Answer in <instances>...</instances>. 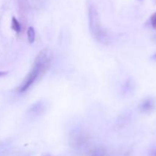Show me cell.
Masks as SVG:
<instances>
[{"instance_id": "cell-1", "label": "cell", "mask_w": 156, "mask_h": 156, "mask_svg": "<svg viewBox=\"0 0 156 156\" xmlns=\"http://www.w3.org/2000/svg\"><path fill=\"white\" fill-rule=\"evenodd\" d=\"M50 66V58L48 51L47 50H42L36 57L30 72L19 85L17 91L19 93L25 92L36 82L37 79L45 74Z\"/></svg>"}, {"instance_id": "cell-2", "label": "cell", "mask_w": 156, "mask_h": 156, "mask_svg": "<svg viewBox=\"0 0 156 156\" xmlns=\"http://www.w3.org/2000/svg\"><path fill=\"white\" fill-rule=\"evenodd\" d=\"M89 26L91 34L98 42L105 44H108L110 41L109 36L102 28L97 10L94 7L89 9Z\"/></svg>"}, {"instance_id": "cell-3", "label": "cell", "mask_w": 156, "mask_h": 156, "mask_svg": "<svg viewBox=\"0 0 156 156\" xmlns=\"http://www.w3.org/2000/svg\"><path fill=\"white\" fill-rule=\"evenodd\" d=\"M47 104L44 103L43 101H40L36 102V103L33 104L30 108L27 110V113L31 117H40V116L43 115L44 113L47 111Z\"/></svg>"}, {"instance_id": "cell-4", "label": "cell", "mask_w": 156, "mask_h": 156, "mask_svg": "<svg viewBox=\"0 0 156 156\" xmlns=\"http://www.w3.org/2000/svg\"><path fill=\"white\" fill-rule=\"evenodd\" d=\"M155 108V101L152 98H146L140 105V110L144 114L152 112Z\"/></svg>"}, {"instance_id": "cell-5", "label": "cell", "mask_w": 156, "mask_h": 156, "mask_svg": "<svg viewBox=\"0 0 156 156\" xmlns=\"http://www.w3.org/2000/svg\"><path fill=\"white\" fill-rule=\"evenodd\" d=\"M70 140L73 146L79 147L86 143V142L88 141V138L85 134H83V133L76 132L71 134V140Z\"/></svg>"}, {"instance_id": "cell-6", "label": "cell", "mask_w": 156, "mask_h": 156, "mask_svg": "<svg viewBox=\"0 0 156 156\" xmlns=\"http://www.w3.org/2000/svg\"><path fill=\"white\" fill-rule=\"evenodd\" d=\"M86 156H107V151L101 146L93 147L87 152Z\"/></svg>"}, {"instance_id": "cell-7", "label": "cell", "mask_w": 156, "mask_h": 156, "mask_svg": "<svg viewBox=\"0 0 156 156\" xmlns=\"http://www.w3.org/2000/svg\"><path fill=\"white\" fill-rule=\"evenodd\" d=\"M27 39H28V41L32 44V43L34 42L35 41V31L34 29L32 27H30L28 28L27 31Z\"/></svg>"}, {"instance_id": "cell-8", "label": "cell", "mask_w": 156, "mask_h": 156, "mask_svg": "<svg viewBox=\"0 0 156 156\" xmlns=\"http://www.w3.org/2000/svg\"><path fill=\"white\" fill-rule=\"evenodd\" d=\"M12 27L14 30H15L16 33H20L21 30V27L20 23L18 22V20L16 19L15 18H12Z\"/></svg>"}, {"instance_id": "cell-9", "label": "cell", "mask_w": 156, "mask_h": 156, "mask_svg": "<svg viewBox=\"0 0 156 156\" xmlns=\"http://www.w3.org/2000/svg\"><path fill=\"white\" fill-rule=\"evenodd\" d=\"M150 21H151V24H152V27L156 30V12L152 15V17H151L150 18Z\"/></svg>"}, {"instance_id": "cell-10", "label": "cell", "mask_w": 156, "mask_h": 156, "mask_svg": "<svg viewBox=\"0 0 156 156\" xmlns=\"http://www.w3.org/2000/svg\"><path fill=\"white\" fill-rule=\"evenodd\" d=\"M7 74V73L6 72H2L0 71V77H2V76H4L5 75Z\"/></svg>"}, {"instance_id": "cell-11", "label": "cell", "mask_w": 156, "mask_h": 156, "mask_svg": "<svg viewBox=\"0 0 156 156\" xmlns=\"http://www.w3.org/2000/svg\"><path fill=\"white\" fill-rule=\"evenodd\" d=\"M151 154H152V156H156V149H154L151 152Z\"/></svg>"}, {"instance_id": "cell-12", "label": "cell", "mask_w": 156, "mask_h": 156, "mask_svg": "<svg viewBox=\"0 0 156 156\" xmlns=\"http://www.w3.org/2000/svg\"><path fill=\"white\" fill-rule=\"evenodd\" d=\"M152 59H154V60L156 61V53H155V54L153 55V56H152Z\"/></svg>"}]
</instances>
